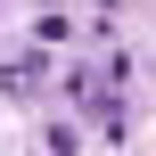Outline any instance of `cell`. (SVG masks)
Instances as JSON below:
<instances>
[{"mask_svg": "<svg viewBox=\"0 0 156 156\" xmlns=\"http://www.w3.org/2000/svg\"><path fill=\"white\" fill-rule=\"evenodd\" d=\"M132 90V58H99V66H66V99L99 107V99H123Z\"/></svg>", "mask_w": 156, "mask_h": 156, "instance_id": "6da1fadb", "label": "cell"}, {"mask_svg": "<svg viewBox=\"0 0 156 156\" xmlns=\"http://www.w3.org/2000/svg\"><path fill=\"white\" fill-rule=\"evenodd\" d=\"M49 74H58V66H49V41H41V49H25V58H8V66H0V90H8V99H41V90H49Z\"/></svg>", "mask_w": 156, "mask_h": 156, "instance_id": "7a4b0ae2", "label": "cell"}]
</instances>
